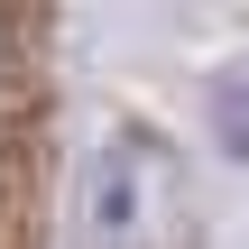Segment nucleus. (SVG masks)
Instances as JSON below:
<instances>
[{"instance_id":"1","label":"nucleus","mask_w":249,"mask_h":249,"mask_svg":"<svg viewBox=\"0 0 249 249\" xmlns=\"http://www.w3.org/2000/svg\"><path fill=\"white\" fill-rule=\"evenodd\" d=\"M185 240V176L166 157V139L148 129H111L83 166V222L74 249H176Z\"/></svg>"}]
</instances>
